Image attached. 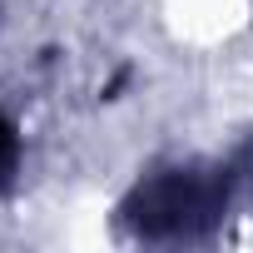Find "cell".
I'll use <instances>...</instances> for the list:
<instances>
[{"label":"cell","instance_id":"cell-1","mask_svg":"<svg viewBox=\"0 0 253 253\" xmlns=\"http://www.w3.org/2000/svg\"><path fill=\"white\" fill-rule=\"evenodd\" d=\"M218 209H223V189H218L209 174H194V169L159 174V179L139 184L134 199H129V218H134L139 233H149V238L199 233Z\"/></svg>","mask_w":253,"mask_h":253}]
</instances>
